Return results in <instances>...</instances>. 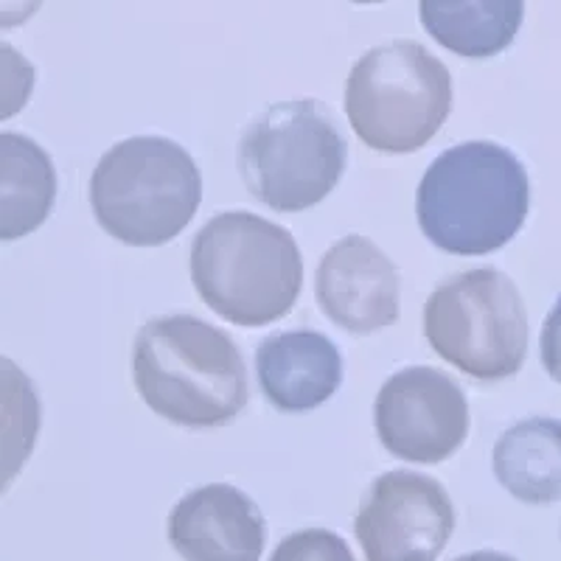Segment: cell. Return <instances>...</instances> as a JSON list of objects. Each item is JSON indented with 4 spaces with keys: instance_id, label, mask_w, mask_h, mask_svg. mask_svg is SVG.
I'll return each mask as SVG.
<instances>
[{
    "instance_id": "6da1fadb",
    "label": "cell",
    "mask_w": 561,
    "mask_h": 561,
    "mask_svg": "<svg viewBox=\"0 0 561 561\" xmlns=\"http://www.w3.org/2000/svg\"><path fill=\"white\" fill-rule=\"evenodd\" d=\"M133 382L152 413L192 430L225 427L250 402L242 351L194 314L152 318L140 329Z\"/></svg>"
},
{
    "instance_id": "9c48e42d",
    "label": "cell",
    "mask_w": 561,
    "mask_h": 561,
    "mask_svg": "<svg viewBox=\"0 0 561 561\" xmlns=\"http://www.w3.org/2000/svg\"><path fill=\"white\" fill-rule=\"evenodd\" d=\"M455 530V508L438 480L396 472L370 483L354 534L370 561H433Z\"/></svg>"
},
{
    "instance_id": "d6986e66",
    "label": "cell",
    "mask_w": 561,
    "mask_h": 561,
    "mask_svg": "<svg viewBox=\"0 0 561 561\" xmlns=\"http://www.w3.org/2000/svg\"><path fill=\"white\" fill-rule=\"evenodd\" d=\"M354 3H385V0H354Z\"/></svg>"
},
{
    "instance_id": "30bf717a",
    "label": "cell",
    "mask_w": 561,
    "mask_h": 561,
    "mask_svg": "<svg viewBox=\"0 0 561 561\" xmlns=\"http://www.w3.org/2000/svg\"><path fill=\"white\" fill-rule=\"evenodd\" d=\"M314 293L323 314L351 334L382 332L399 318V273L365 237H345L320 259Z\"/></svg>"
},
{
    "instance_id": "5bb4252c",
    "label": "cell",
    "mask_w": 561,
    "mask_h": 561,
    "mask_svg": "<svg viewBox=\"0 0 561 561\" xmlns=\"http://www.w3.org/2000/svg\"><path fill=\"white\" fill-rule=\"evenodd\" d=\"M494 474L525 505L561 500V421L525 419L503 433L491 455Z\"/></svg>"
},
{
    "instance_id": "2e32d148",
    "label": "cell",
    "mask_w": 561,
    "mask_h": 561,
    "mask_svg": "<svg viewBox=\"0 0 561 561\" xmlns=\"http://www.w3.org/2000/svg\"><path fill=\"white\" fill-rule=\"evenodd\" d=\"M312 556H325V559L332 556V559L343 561L351 559L348 545L343 539H337V536L323 534V530H309V534H298L293 539H287V542H280L275 559H312Z\"/></svg>"
},
{
    "instance_id": "7c38bea8",
    "label": "cell",
    "mask_w": 561,
    "mask_h": 561,
    "mask_svg": "<svg viewBox=\"0 0 561 561\" xmlns=\"http://www.w3.org/2000/svg\"><path fill=\"white\" fill-rule=\"evenodd\" d=\"M255 374L270 404L284 413H307L340 390L343 357L325 334L298 329L262 340L255 351Z\"/></svg>"
},
{
    "instance_id": "9a60e30c",
    "label": "cell",
    "mask_w": 561,
    "mask_h": 561,
    "mask_svg": "<svg viewBox=\"0 0 561 561\" xmlns=\"http://www.w3.org/2000/svg\"><path fill=\"white\" fill-rule=\"evenodd\" d=\"M0 237H28L48 219L57 199V172L37 140L0 135Z\"/></svg>"
},
{
    "instance_id": "8992f818",
    "label": "cell",
    "mask_w": 561,
    "mask_h": 561,
    "mask_svg": "<svg viewBox=\"0 0 561 561\" xmlns=\"http://www.w3.org/2000/svg\"><path fill=\"white\" fill-rule=\"evenodd\" d=\"M239 174L259 203L298 214L323 203L343 180L348 144L314 99L280 102L255 115L239 138Z\"/></svg>"
},
{
    "instance_id": "ac0fdd59",
    "label": "cell",
    "mask_w": 561,
    "mask_h": 561,
    "mask_svg": "<svg viewBox=\"0 0 561 561\" xmlns=\"http://www.w3.org/2000/svg\"><path fill=\"white\" fill-rule=\"evenodd\" d=\"M39 0H0V20L3 28H12L37 12Z\"/></svg>"
},
{
    "instance_id": "4fadbf2b",
    "label": "cell",
    "mask_w": 561,
    "mask_h": 561,
    "mask_svg": "<svg viewBox=\"0 0 561 561\" xmlns=\"http://www.w3.org/2000/svg\"><path fill=\"white\" fill-rule=\"evenodd\" d=\"M421 26L466 59L497 57L517 39L525 0H419Z\"/></svg>"
},
{
    "instance_id": "7a4b0ae2",
    "label": "cell",
    "mask_w": 561,
    "mask_h": 561,
    "mask_svg": "<svg viewBox=\"0 0 561 561\" xmlns=\"http://www.w3.org/2000/svg\"><path fill=\"white\" fill-rule=\"evenodd\" d=\"M530 180L523 160L494 140H466L430 163L415 194L421 233L453 255H485L523 230Z\"/></svg>"
},
{
    "instance_id": "52a82bcc",
    "label": "cell",
    "mask_w": 561,
    "mask_h": 561,
    "mask_svg": "<svg viewBox=\"0 0 561 561\" xmlns=\"http://www.w3.org/2000/svg\"><path fill=\"white\" fill-rule=\"evenodd\" d=\"M424 334L435 354L466 377L500 382L519 374L528 357V309L505 273L466 270L430 295Z\"/></svg>"
},
{
    "instance_id": "e0dca14e",
    "label": "cell",
    "mask_w": 561,
    "mask_h": 561,
    "mask_svg": "<svg viewBox=\"0 0 561 561\" xmlns=\"http://www.w3.org/2000/svg\"><path fill=\"white\" fill-rule=\"evenodd\" d=\"M542 365L548 377L561 385V295L542 325Z\"/></svg>"
},
{
    "instance_id": "3957f363",
    "label": "cell",
    "mask_w": 561,
    "mask_h": 561,
    "mask_svg": "<svg viewBox=\"0 0 561 561\" xmlns=\"http://www.w3.org/2000/svg\"><path fill=\"white\" fill-rule=\"evenodd\" d=\"M192 280L210 312L259 329L295 307L304 259L287 228L248 210H225L194 237Z\"/></svg>"
},
{
    "instance_id": "8fae6325",
    "label": "cell",
    "mask_w": 561,
    "mask_h": 561,
    "mask_svg": "<svg viewBox=\"0 0 561 561\" xmlns=\"http://www.w3.org/2000/svg\"><path fill=\"white\" fill-rule=\"evenodd\" d=\"M167 530L174 553L192 561H259L264 553L262 511L228 483L188 491Z\"/></svg>"
},
{
    "instance_id": "ba28073f",
    "label": "cell",
    "mask_w": 561,
    "mask_h": 561,
    "mask_svg": "<svg viewBox=\"0 0 561 561\" xmlns=\"http://www.w3.org/2000/svg\"><path fill=\"white\" fill-rule=\"evenodd\" d=\"M382 447L410 463L453 458L469 435V404L455 379L435 368L396 370L374 402Z\"/></svg>"
},
{
    "instance_id": "5b68a950",
    "label": "cell",
    "mask_w": 561,
    "mask_h": 561,
    "mask_svg": "<svg viewBox=\"0 0 561 561\" xmlns=\"http://www.w3.org/2000/svg\"><path fill=\"white\" fill-rule=\"evenodd\" d=\"M453 113V77L421 43L393 39L354 62L345 115L365 147L410 154L427 147Z\"/></svg>"
},
{
    "instance_id": "277c9868",
    "label": "cell",
    "mask_w": 561,
    "mask_h": 561,
    "mask_svg": "<svg viewBox=\"0 0 561 561\" xmlns=\"http://www.w3.org/2000/svg\"><path fill=\"white\" fill-rule=\"evenodd\" d=\"M203 199V178L178 140L138 135L115 144L90 178V205L110 237L160 248L180 237Z\"/></svg>"
}]
</instances>
